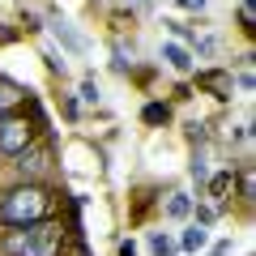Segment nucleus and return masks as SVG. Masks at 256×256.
I'll use <instances>...</instances> for the list:
<instances>
[{
  "label": "nucleus",
  "mask_w": 256,
  "mask_h": 256,
  "mask_svg": "<svg viewBox=\"0 0 256 256\" xmlns=\"http://www.w3.org/2000/svg\"><path fill=\"white\" fill-rule=\"evenodd\" d=\"M146 124H166V107L150 102V107H146Z\"/></svg>",
  "instance_id": "12"
},
{
  "label": "nucleus",
  "mask_w": 256,
  "mask_h": 256,
  "mask_svg": "<svg viewBox=\"0 0 256 256\" xmlns=\"http://www.w3.org/2000/svg\"><path fill=\"white\" fill-rule=\"evenodd\" d=\"M18 102H22V90L13 82H0V116H4L9 107H18Z\"/></svg>",
  "instance_id": "8"
},
{
  "label": "nucleus",
  "mask_w": 256,
  "mask_h": 256,
  "mask_svg": "<svg viewBox=\"0 0 256 256\" xmlns=\"http://www.w3.org/2000/svg\"><path fill=\"white\" fill-rule=\"evenodd\" d=\"M26 146H34V124L26 116H0V154L18 158Z\"/></svg>",
  "instance_id": "3"
},
{
  "label": "nucleus",
  "mask_w": 256,
  "mask_h": 256,
  "mask_svg": "<svg viewBox=\"0 0 256 256\" xmlns=\"http://www.w3.org/2000/svg\"><path fill=\"white\" fill-rule=\"evenodd\" d=\"M175 4H180V9H192V13H201V9H205V0H175Z\"/></svg>",
  "instance_id": "14"
},
{
  "label": "nucleus",
  "mask_w": 256,
  "mask_h": 256,
  "mask_svg": "<svg viewBox=\"0 0 256 256\" xmlns=\"http://www.w3.org/2000/svg\"><path fill=\"white\" fill-rule=\"evenodd\" d=\"M52 30H56V38H60V43L68 47V52H86V38L77 34V30L68 26V22H60V18H56V22H52Z\"/></svg>",
  "instance_id": "5"
},
{
  "label": "nucleus",
  "mask_w": 256,
  "mask_h": 256,
  "mask_svg": "<svg viewBox=\"0 0 256 256\" xmlns=\"http://www.w3.org/2000/svg\"><path fill=\"white\" fill-rule=\"evenodd\" d=\"M132 4H150V0H132Z\"/></svg>",
  "instance_id": "18"
},
{
  "label": "nucleus",
  "mask_w": 256,
  "mask_h": 256,
  "mask_svg": "<svg viewBox=\"0 0 256 256\" xmlns=\"http://www.w3.org/2000/svg\"><path fill=\"white\" fill-rule=\"evenodd\" d=\"M162 60L171 64V68H180V73H188V68H192V56L184 52L180 43H166V47H162Z\"/></svg>",
  "instance_id": "6"
},
{
  "label": "nucleus",
  "mask_w": 256,
  "mask_h": 256,
  "mask_svg": "<svg viewBox=\"0 0 256 256\" xmlns=\"http://www.w3.org/2000/svg\"><path fill=\"white\" fill-rule=\"evenodd\" d=\"M56 196L38 184H22V188L4 192L0 196V222H9V226H26V222H43L52 214Z\"/></svg>",
  "instance_id": "2"
},
{
  "label": "nucleus",
  "mask_w": 256,
  "mask_h": 256,
  "mask_svg": "<svg viewBox=\"0 0 256 256\" xmlns=\"http://www.w3.org/2000/svg\"><path fill=\"white\" fill-rule=\"evenodd\" d=\"M166 26L175 30V38H192V30H188V26H180V22H166Z\"/></svg>",
  "instance_id": "15"
},
{
  "label": "nucleus",
  "mask_w": 256,
  "mask_h": 256,
  "mask_svg": "<svg viewBox=\"0 0 256 256\" xmlns=\"http://www.w3.org/2000/svg\"><path fill=\"white\" fill-rule=\"evenodd\" d=\"M120 256H137V244H132V239H124V244H120Z\"/></svg>",
  "instance_id": "17"
},
{
  "label": "nucleus",
  "mask_w": 256,
  "mask_h": 256,
  "mask_svg": "<svg viewBox=\"0 0 256 256\" xmlns=\"http://www.w3.org/2000/svg\"><path fill=\"white\" fill-rule=\"evenodd\" d=\"M230 188H235V175H230V171H222V175H214V180H210V192L218 196V201H226Z\"/></svg>",
  "instance_id": "9"
},
{
  "label": "nucleus",
  "mask_w": 256,
  "mask_h": 256,
  "mask_svg": "<svg viewBox=\"0 0 256 256\" xmlns=\"http://www.w3.org/2000/svg\"><path fill=\"white\" fill-rule=\"evenodd\" d=\"M166 214H171V218H184V214H188V196H180V192H175L171 201H166Z\"/></svg>",
  "instance_id": "10"
},
{
  "label": "nucleus",
  "mask_w": 256,
  "mask_h": 256,
  "mask_svg": "<svg viewBox=\"0 0 256 256\" xmlns=\"http://www.w3.org/2000/svg\"><path fill=\"white\" fill-rule=\"evenodd\" d=\"M150 248H154L158 256H171V252H175V244H171L166 235H154V239H150Z\"/></svg>",
  "instance_id": "13"
},
{
  "label": "nucleus",
  "mask_w": 256,
  "mask_h": 256,
  "mask_svg": "<svg viewBox=\"0 0 256 256\" xmlns=\"http://www.w3.org/2000/svg\"><path fill=\"white\" fill-rule=\"evenodd\" d=\"M77 94H82L86 102H98V82H94V77H86V82H82V90H77Z\"/></svg>",
  "instance_id": "11"
},
{
  "label": "nucleus",
  "mask_w": 256,
  "mask_h": 256,
  "mask_svg": "<svg viewBox=\"0 0 256 256\" xmlns=\"http://www.w3.org/2000/svg\"><path fill=\"white\" fill-rule=\"evenodd\" d=\"M47 162H52V158H47V150H22V154H18V162H13V166H18V175H22V180H34V175H43L47 171Z\"/></svg>",
  "instance_id": "4"
},
{
  "label": "nucleus",
  "mask_w": 256,
  "mask_h": 256,
  "mask_svg": "<svg viewBox=\"0 0 256 256\" xmlns=\"http://www.w3.org/2000/svg\"><path fill=\"white\" fill-rule=\"evenodd\" d=\"M180 244H184V252H201V248L210 244V230H205V226H188Z\"/></svg>",
  "instance_id": "7"
},
{
  "label": "nucleus",
  "mask_w": 256,
  "mask_h": 256,
  "mask_svg": "<svg viewBox=\"0 0 256 256\" xmlns=\"http://www.w3.org/2000/svg\"><path fill=\"white\" fill-rule=\"evenodd\" d=\"M196 222H201V226H210V222H214V210H210V205H205V210H196Z\"/></svg>",
  "instance_id": "16"
},
{
  "label": "nucleus",
  "mask_w": 256,
  "mask_h": 256,
  "mask_svg": "<svg viewBox=\"0 0 256 256\" xmlns=\"http://www.w3.org/2000/svg\"><path fill=\"white\" fill-rule=\"evenodd\" d=\"M64 248V230L60 222H26V226L9 230L4 235V244H0V252L4 256H60Z\"/></svg>",
  "instance_id": "1"
}]
</instances>
